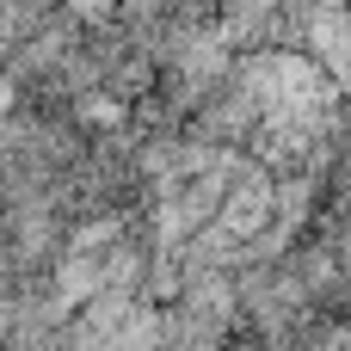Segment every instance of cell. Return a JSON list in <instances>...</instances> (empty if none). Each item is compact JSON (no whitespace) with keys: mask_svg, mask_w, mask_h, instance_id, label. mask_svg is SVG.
<instances>
[{"mask_svg":"<svg viewBox=\"0 0 351 351\" xmlns=\"http://www.w3.org/2000/svg\"><path fill=\"white\" fill-rule=\"evenodd\" d=\"M117 117H123V105H117V99H105V93H99V99H86V123H117Z\"/></svg>","mask_w":351,"mask_h":351,"instance_id":"6da1fadb","label":"cell"}]
</instances>
